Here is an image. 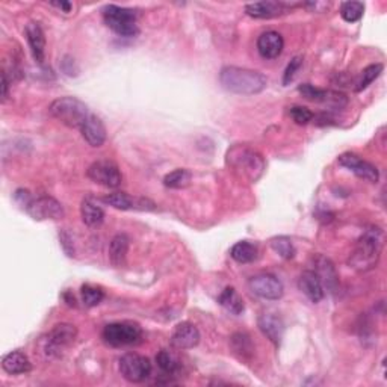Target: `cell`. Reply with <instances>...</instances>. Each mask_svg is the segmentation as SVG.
<instances>
[{"mask_svg":"<svg viewBox=\"0 0 387 387\" xmlns=\"http://www.w3.org/2000/svg\"><path fill=\"white\" fill-rule=\"evenodd\" d=\"M384 247V232L372 226L365 230V233L357 241L356 248L351 253L348 264L351 268L357 269L358 273H367L374 269L381 257V251Z\"/></svg>","mask_w":387,"mask_h":387,"instance_id":"obj_1","label":"cell"},{"mask_svg":"<svg viewBox=\"0 0 387 387\" xmlns=\"http://www.w3.org/2000/svg\"><path fill=\"white\" fill-rule=\"evenodd\" d=\"M220 82L229 93L239 96H255L266 88L268 79L259 71L241 67H224L220 73Z\"/></svg>","mask_w":387,"mask_h":387,"instance_id":"obj_2","label":"cell"},{"mask_svg":"<svg viewBox=\"0 0 387 387\" xmlns=\"http://www.w3.org/2000/svg\"><path fill=\"white\" fill-rule=\"evenodd\" d=\"M227 162L239 177L248 180L251 183L257 182L265 171V160L262 155L245 146H236L229 150Z\"/></svg>","mask_w":387,"mask_h":387,"instance_id":"obj_3","label":"cell"},{"mask_svg":"<svg viewBox=\"0 0 387 387\" xmlns=\"http://www.w3.org/2000/svg\"><path fill=\"white\" fill-rule=\"evenodd\" d=\"M49 111L62 124L68 126L71 129H79V130L89 116L88 106L84 102H80L76 97L56 98V100L52 102Z\"/></svg>","mask_w":387,"mask_h":387,"instance_id":"obj_4","label":"cell"},{"mask_svg":"<svg viewBox=\"0 0 387 387\" xmlns=\"http://www.w3.org/2000/svg\"><path fill=\"white\" fill-rule=\"evenodd\" d=\"M103 20L107 28L124 38H133L139 33L138 14L129 8L107 5L103 10Z\"/></svg>","mask_w":387,"mask_h":387,"instance_id":"obj_5","label":"cell"},{"mask_svg":"<svg viewBox=\"0 0 387 387\" xmlns=\"http://www.w3.org/2000/svg\"><path fill=\"white\" fill-rule=\"evenodd\" d=\"M103 340L111 347H128L137 342L142 336V330L135 322H112L103 328Z\"/></svg>","mask_w":387,"mask_h":387,"instance_id":"obj_6","label":"cell"},{"mask_svg":"<svg viewBox=\"0 0 387 387\" xmlns=\"http://www.w3.org/2000/svg\"><path fill=\"white\" fill-rule=\"evenodd\" d=\"M77 337V328L73 324H56L55 327L50 330L46 340H44V351H46L47 357H56L67 347H70Z\"/></svg>","mask_w":387,"mask_h":387,"instance_id":"obj_7","label":"cell"},{"mask_svg":"<svg viewBox=\"0 0 387 387\" xmlns=\"http://www.w3.org/2000/svg\"><path fill=\"white\" fill-rule=\"evenodd\" d=\"M151 363L147 357L129 353L120 358V372L130 383L146 381L151 374Z\"/></svg>","mask_w":387,"mask_h":387,"instance_id":"obj_8","label":"cell"},{"mask_svg":"<svg viewBox=\"0 0 387 387\" xmlns=\"http://www.w3.org/2000/svg\"><path fill=\"white\" fill-rule=\"evenodd\" d=\"M24 209L37 221L61 220L64 218L66 215L62 204L53 199V197H38V199H32Z\"/></svg>","mask_w":387,"mask_h":387,"instance_id":"obj_9","label":"cell"},{"mask_svg":"<svg viewBox=\"0 0 387 387\" xmlns=\"http://www.w3.org/2000/svg\"><path fill=\"white\" fill-rule=\"evenodd\" d=\"M88 177L94 183L102 185L105 188H119L123 182V176L112 160L102 159L97 160L88 168Z\"/></svg>","mask_w":387,"mask_h":387,"instance_id":"obj_10","label":"cell"},{"mask_svg":"<svg viewBox=\"0 0 387 387\" xmlns=\"http://www.w3.org/2000/svg\"><path fill=\"white\" fill-rule=\"evenodd\" d=\"M250 291L259 298L264 300H280L284 294L283 283L273 274H259L250 278L248 282Z\"/></svg>","mask_w":387,"mask_h":387,"instance_id":"obj_11","label":"cell"},{"mask_svg":"<svg viewBox=\"0 0 387 387\" xmlns=\"http://www.w3.org/2000/svg\"><path fill=\"white\" fill-rule=\"evenodd\" d=\"M298 93L305 98V100L317 102V103H326L335 109H342L348 103V98L345 94L337 91H328V89H321L313 86L310 84H304L298 88Z\"/></svg>","mask_w":387,"mask_h":387,"instance_id":"obj_12","label":"cell"},{"mask_svg":"<svg viewBox=\"0 0 387 387\" xmlns=\"http://www.w3.org/2000/svg\"><path fill=\"white\" fill-rule=\"evenodd\" d=\"M337 162L344 168L349 169L351 173H354L357 177L365 179L371 183H377L378 179H380V173H378L377 167L354 155V153H344V155L339 156Z\"/></svg>","mask_w":387,"mask_h":387,"instance_id":"obj_13","label":"cell"},{"mask_svg":"<svg viewBox=\"0 0 387 387\" xmlns=\"http://www.w3.org/2000/svg\"><path fill=\"white\" fill-rule=\"evenodd\" d=\"M300 3H287V2H273V0H268V2H256V3H248L245 6V13L253 17V19H274V17L283 15L286 13H289L292 8L298 6Z\"/></svg>","mask_w":387,"mask_h":387,"instance_id":"obj_14","label":"cell"},{"mask_svg":"<svg viewBox=\"0 0 387 387\" xmlns=\"http://www.w3.org/2000/svg\"><path fill=\"white\" fill-rule=\"evenodd\" d=\"M103 203L112 206L115 209L120 211H153L155 209V203H151L150 200L146 199H133L132 195L126 192H114L103 197Z\"/></svg>","mask_w":387,"mask_h":387,"instance_id":"obj_15","label":"cell"},{"mask_svg":"<svg viewBox=\"0 0 387 387\" xmlns=\"http://www.w3.org/2000/svg\"><path fill=\"white\" fill-rule=\"evenodd\" d=\"M200 331L191 322H182L171 335V345L177 349H191L199 345Z\"/></svg>","mask_w":387,"mask_h":387,"instance_id":"obj_16","label":"cell"},{"mask_svg":"<svg viewBox=\"0 0 387 387\" xmlns=\"http://www.w3.org/2000/svg\"><path fill=\"white\" fill-rule=\"evenodd\" d=\"M284 49V40L278 32L268 31L260 35L257 40V50L265 59H275L282 55Z\"/></svg>","mask_w":387,"mask_h":387,"instance_id":"obj_17","label":"cell"},{"mask_svg":"<svg viewBox=\"0 0 387 387\" xmlns=\"http://www.w3.org/2000/svg\"><path fill=\"white\" fill-rule=\"evenodd\" d=\"M314 273L319 277L322 286L330 292H336L339 287V275L335 265L326 256H317L313 259Z\"/></svg>","mask_w":387,"mask_h":387,"instance_id":"obj_18","label":"cell"},{"mask_svg":"<svg viewBox=\"0 0 387 387\" xmlns=\"http://www.w3.org/2000/svg\"><path fill=\"white\" fill-rule=\"evenodd\" d=\"M84 139L89 144L91 147H102L106 141V128L103 121L98 119L97 115L89 114L88 119L80 128Z\"/></svg>","mask_w":387,"mask_h":387,"instance_id":"obj_19","label":"cell"},{"mask_svg":"<svg viewBox=\"0 0 387 387\" xmlns=\"http://www.w3.org/2000/svg\"><path fill=\"white\" fill-rule=\"evenodd\" d=\"M26 38H28L29 47L32 52L33 59L43 64L44 58H46V37H44V31L40 23L31 22L26 26Z\"/></svg>","mask_w":387,"mask_h":387,"instance_id":"obj_20","label":"cell"},{"mask_svg":"<svg viewBox=\"0 0 387 387\" xmlns=\"http://www.w3.org/2000/svg\"><path fill=\"white\" fill-rule=\"evenodd\" d=\"M259 328L275 345H280L284 333V324L275 313H264L259 317Z\"/></svg>","mask_w":387,"mask_h":387,"instance_id":"obj_21","label":"cell"},{"mask_svg":"<svg viewBox=\"0 0 387 387\" xmlns=\"http://www.w3.org/2000/svg\"><path fill=\"white\" fill-rule=\"evenodd\" d=\"M298 289L312 303H319L324 298V286L314 271H304L298 278Z\"/></svg>","mask_w":387,"mask_h":387,"instance_id":"obj_22","label":"cell"},{"mask_svg":"<svg viewBox=\"0 0 387 387\" xmlns=\"http://www.w3.org/2000/svg\"><path fill=\"white\" fill-rule=\"evenodd\" d=\"M2 367L3 371L10 375H22L28 374L32 369V365L29 357L22 353V351H13V353L3 357Z\"/></svg>","mask_w":387,"mask_h":387,"instance_id":"obj_23","label":"cell"},{"mask_svg":"<svg viewBox=\"0 0 387 387\" xmlns=\"http://www.w3.org/2000/svg\"><path fill=\"white\" fill-rule=\"evenodd\" d=\"M80 217L88 227H98L105 221V211L91 197H86L80 204Z\"/></svg>","mask_w":387,"mask_h":387,"instance_id":"obj_24","label":"cell"},{"mask_svg":"<svg viewBox=\"0 0 387 387\" xmlns=\"http://www.w3.org/2000/svg\"><path fill=\"white\" fill-rule=\"evenodd\" d=\"M130 239L126 235H116L109 244V260L115 268H121L126 264L129 253Z\"/></svg>","mask_w":387,"mask_h":387,"instance_id":"obj_25","label":"cell"},{"mask_svg":"<svg viewBox=\"0 0 387 387\" xmlns=\"http://www.w3.org/2000/svg\"><path fill=\"white\" fill-rule=\"evenodd\" d=\"M230 256L238 264H251L257 259V247L248 241H241L232 247Z\"/></svg>","mask_w":387,"mask_h":387,"instance_id":"obj_26","label":"cell"},{"mask_svg":"<svg viewBox=\"0 0 387 387\" xmlns=\"http://www.w3.org/2000/svg\"><path fill=\"white\" fill-rule=\"evenodd\" d=\"M218 303L232 314H241L245 309L244 300L241 298L239 294L233 287H226L221 292V295L218 296Z\"/></svg>","mask_w":387,"mask_h":387,"instance_id":"obj_27","label":"cell"},{"mask_svg":"<svg viewBox=\"0 0 387 387\" xmlns=\"http://www.w3.org/2000/svg\"><path fill=\"white\" fill-rule=\"evenodd\" d=\"M191 180H192V174L189 173L188 169L179 168V169L171 171L169 174H167L164 177V185L171 189H182V188L189 186Z\"/></svg>","mask_w":387,"mask_h":387,"instance_id":"obj_28","label":"cell"},{"mask_svg":"<svg viewBox=\"0 0 387 387\" xmlns=\"http://www.w3.org/2000/svg\"><path fill=\"white\" fill-rule=\"evenodd\" d=\"M365 5L362 2H344L340 5V15L342 19L348 23H356L363 17Z\"/></svg>","mask_w":387,"mask_h":387,"instance_id":"obj_29","label":"cell"},{"mask_svg":"<svg viewBox=\"0 0 387 387\" xmlns=\"http://www.w3.org/2000/svg\"><path fill=\"white\" fill-rule=\"evenodd\" d=\"M383 64H372V66H369L366 67L363 71H362V75H360V79H358V82L356 84V91L360 93V91H363V89H366L369 85H371L375 79L380 77V75L383 73Z\"/></svg>","mask_w":387,"mask_h":387,"instance_id":"obj_30","label":"cell"},{"mask_svg":"<svg viewBox=\"0 0 387 387\" xmlns=\"http://www.w3.org/2000/svg\"><path fill=\"white\" fill-rule=\"evenodd\" d=\"M156 363H158L160 371L168 374V375H174L180 367L177 358L167 349H162L160 353L156 356Z\"/></svg>","mask_w":387,"mask_h":387,"instance_id":"obj_31","label":"cell"},{"mask_svg":"<svg viewBox=\"0 0 387 387\" xmlns=\"http://www.w3.org/2000/svg\"><path fill=\"white\" fill-rule=\"evenodd\" d=\"M80 294H82V301L86 308H94V305L100 304L102 300L105 298V294L100 287L93 284H84Z\"/></svg>","mask_w":387,"mask_h":387,"instance_id":"obj_32","label":"cell"},{"mask_svg":"<svg viewBox=\"0 0 387 387\" xmlns=\"http://www.w3.org/2000/svg\"><path fill=\"white\" fill-rule=\"evenodd\" d=\"M271 248L283 259H292L295 256V247L292 241L286 236H278L271 241Z\"/></svg>","mask_w":387,"mask_h":387,"instance_id":"obj_33","label":"cell"},{"mask_svg":"<svg viewBox=\"0 0 387 387\" xmlns=\"http://www.w3.org/2000/svg\"><path fill=\"white\" fill-rule=\"evenodd\" d=\"M232 344L235 353H239L242 357L251 356V353H253V344H251L250 337L247 335H242V333H238V335L232 337Z\"/></svg>","mask_w":387,"mask_h":387,"instance_id":"obj_34","label":"cell"},{"mask_svg":"<svg viewBox=\"0 0 387 387\" xmlns=\"http://www.w3.org/2000/svg\"><path fill=\"white\" fill-rule=\"evenodd\" d=\"M292 120L300 124V126H305L309 124L313 120V112L309 109V107H304V106H294L291 107L289 111Z\"/></svg>","mask_w":387,"mask_h":387,"instance_id":"obj_35","label":"cell"},{"mask_svg":"<svg viewBox=\"0 0 387 387\" xmlns=\"http://www.w3.org/2000/svg\"><path fill=\"white\" fill-rule=\"evenodd\" d=\"M303 67V56H295L291 62L289 66L286 67L284 70V75H283V85H289L292 80L295 79L296 73L301 70Z\"/></svg>","mask_w":387,"mask_h":387,"instance_id":"obj_36","label":"cell"},{"mask_svg":"<svg viewBox=\"0 0 387 387\" xmlns=\"http://www.w3.org/2000/svg\"><path fill=\"white\" fill-rule=\"evenodd\" d=\"M59 238H61V245H62V248H64L67 256L73 257L75 256V247H73V242H71L73 239H71V236L68 235L67 232H62Z\"/></svg>","mask_w":387,"mask_h":387,"instance_id":"obj_37","label":"cell"},{"mask_svg":"<svg viewBox=\"0 0 387 387\" xmlns=\"http://www.w3.org/2000/svg\"><path fill=\"white\" fill-rule=\"evenodd\" d=\"M8 88H10V82H8L6 73L3 71L2 73V102H5L8 98Z\"/></svg>","mask_w":387,"mask_h":387,"instance_id":"obj_38","label":"cell"},{"mask_svg":"<svg viewBox=\"0 0 387 387\" xmlns=\"http://www.w3.org/2000/svg\"><path fill=\"white\" fill-rule=\"evenodd\" d=\"M50 5L59 8V10H62L64 13H70L71 8H73V6H71V3H68V2H52Z\"/></svg>","mask_w":387,"mask_h":387,"instance_id":"obj_39","label":"cell"}]
</instances>
